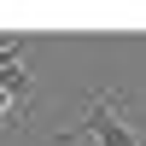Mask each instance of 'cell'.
Segmentation results:
<instances>
[{
  "label": "cell",
  "instance_id": "cell-2",
  "mask_svg": "<svg viewBox=\"0 0 146 146\" xmlns=\"http://www.w3.org/2000/svg\"><path fill=\"white\" fill-rule=\"evenodd\" d=\"M23 53H29V41L0 35V129H18L35 111V76L23 64Z\"/></svg>",
  "mask_w": 146,
  "mask_h": 146
},
{
  "label": "cell",
  "instance_id": "cell-1",
  "mask_svg": "<svg viewBox=\"0 0 146 146\" xmlns=\"http://www.w3.org/2000/svg\"><path fill=\"white\" fill-rule=\"evenodd\" d=\"M129 100L123 94H94L88 100V111H82V123H70L64 135H58V146H76V140H94V146H140V135H135V123H129Z\"/></svg>",
  "mask_w": 146,
  "mask_h": 146
},
{
  "label": "cell",
  "instance_id": "cell-3",
  "mask_svg": "<svg viewBox=\"0 0 146 146\" xmlns=\"http://www.w3.org/2000/svg\"><path fill=\"white\" fill-rule=\"evenodd\" d=\"M140 146H146V135H140Z\"/></svg>",
  "mask_w": 146,
  "mask_h": 146
}]
</instances>
